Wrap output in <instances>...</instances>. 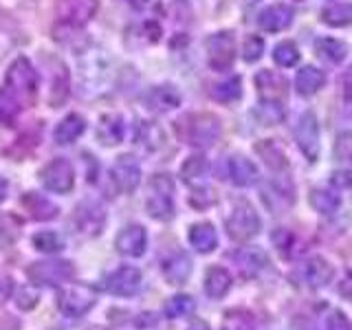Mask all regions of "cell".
<instances>
[{
    "label": "cell",
    "instance_id": "36",
    "mask_svg": "<svg viewBox=\"0 0 352 330\" xmlns=\"http://www.w3.org/2000/svg\"><path fill=\"white\" fill-rule=\"evenodd\" d=\"M25 207L31 212V216L36 220H51L58 216V207H55L53 203H49L47 198L40 196V194H27L25 196Z\"/></svg>",
    "mask_w": 352,
    "mask_h": 330
},
{
    "label": "cell",
    "instance_id": "51",
    "mask_svg": "<svg viewBox=\"0 0 352 330\" xmlns=\"http://www.w3.org/2000/svg\"><path fill=\"white\" fill-rule=\"evenodd\" d=\"M7 190H9V185H7V181L0 176V203L5 201V196H7Z\"/></svg>",
    "mask_w": 352,
    "mask_h": 330
},
{
    "label": "cell",
    "instance_id": "17",
    "mask_svg": "<svg viewBox=\"0 0 352 330\" xmlns=\"http://www.w3.org/2000/svg\"><path fill=\"white\" fill-rule=\"evenodd\" d=\"M227 176L238 187H249L260 181V172L256 168V163L247 159L245 154H231L227 159Z\"/></svg>",
    "mask_w": 352,
    "mask_h": 330
},
{
    "label": "cell",
    "instance_id": "35",
    "mask_svg": "<svg viewBox=\"0 0 352 330\" xmlns=\"http://www.w3.org/2000/svg\"><path fill=\"white\" fill-rule=\"evenodd\" d=\"M212 97L220 104H234L242 97V80L236 75V77H227L225 82H218L214 88H212Z\"/></svg>",
    "mask_w": 352,
    "mask_h": 330
},
{
    "label": "cell",
    "instance_id": "11",
    "mask_svg": "<svg viewBox=\"0 0 352 330\" xmlns=\"http://www.w3.org/2000/svg\"><path fill=\"white\" fill-rule=\"evenodd\" d=\"M143 275L135 267H119L104 278V289L119 297H130L141 291Z\"/></svg>",
    "mask_w": 352,
    "mask_h": 330
},
{
    "label": "cell",
    "instance_id": "9",
    "mask_svg": "<svg viewBox=\"0 0 352 330\" xmlns=\"http://www.w3.org/2000/svg\"><path fill=\"white\" fill-rule=\"evenodd\" d=\"M42 185L53 194H69L75 185V170L71 161L66 159H53L51 163L44 165L40 172Z\"/></svg>",
    "mask_w": 352,
    "mask_h": 330
},
{
    "label": "cell",
    "instance_id": "41",
    "mask_svg": "<svg viewBox=\"0 0 352 330\" xmlns=\"http://www.w3.org/2000/svg\"><path fill=\"white\" fill-rule=\"evenodd\" d=\"M223 330H253V317L247 311H229L225 315Z\"/></svg>",
    "mask_w": 352,
    "mask_h": 330
},
{
    "label": "cell",
    "instance_id": "31",
    "mask_svg": "<svg viewBox=\"0 0 352 330\" xmlns=\"http://www.w3.org/2000/svg\"><path fill=\"white\" fill-rule=\"evenodd\" d=\"M319 18H322V22L328 27H335V29L348 27L352 25V3H330L328 7L322 9Z\"/></svg>",
    "mask_w": 352,
    "mask_h": 330
},
{
    "label": "cell",
    "instance_id": "7",
    "mask_svg": "<svg viewBox=\"0 0 352 330\" xmlns=\"http://www.w3.org/2000/svg\"><path fill=\"white\" fill-rule=\"evenodd\" d=\"M27 275L33 284H62V282H69L75 269L71 262L66 260H40V262H33L31 267L27 269Z\"/></svg>",
    "mask_w": 352,
    "mask_h": 330
},
{
    "label": "cell",
    "instance_id": "49",
    "mask_svg": "<svg viewBox=\"0 0 352 330\" xmlns=\"http://www.w3.org/2000/svg\"><path fill=\"white\" fill-rule=\"evenodd\" d=\"M339 291L344 293L346 297H352V273L346 275V280L339 284Z\"/></svg>",
    "mask_w": 352,
    "mask_h": 330
},
{
    "label": "cell",
    "instance_id": "10",
    "mask_svg": "<svg viewBox=\"0 0 352 330\" xmlns=\"http://www.w3.org/2000/svg\"><path fill=\"white\" fill-rule=\"evenodd\" d=\"M295 141L300 150L304 152V157L308 161H317L319 159V148H322V143H319V121L315 117V113H304L300 117L295 126Z\"/></svg>",
    "mask_w": 352,
    "mask_h": 330
},
{
    "label": "cell",
    "instance_id": "8",
    "mask_svg": "<svg viewBox=\"0 0 352 330\" xmlns=\"http://www.w3.org/2000/svg\"><path fill=\"white\" fill-rule=\"evenodd\" d=\"M220 137V121L214 115H192L187 119V132L185 139L194 148H209Z\"/></svg>",
    "mask_w": 352,
    "mask_h": 330
},
{
    "label": "cell",
    "instance_id": "18",
    "mask_svg": "<svg viewBox=\"0 0 352 330\" xmlns=\"http://www.w3.org/2000/svg\"><path fill=\"white\" fill-rule=\"evenodd\" d=\"M262 198H264V205H267L269 209H273L275 214H280L293 205L295 190H293L289 179H275V181H271V185L264 187Z\"/></svg>",
    "mask_w": 352,
    "mask_h": 330
},
{
    "label": "cell",
    "instance_id": "33",
    "mask_svg": "<svg viewBox=\"0 0 352 330\" xmlns=\"http://www.w3.org/2000/svg\"><path fill=\"white\" fill-rule=\"evenodd\" d=\"M315 49L317 53L322 55L324 60H328L330 64H339L346 60L348 55V44L341 42V40H335V38H319L315 42Z\"/></svg>",
    "mask_w": 352,
    "mask_h": 330
},
{
    "label": "cell",
    "instance_id": "43",
    "mask_svg": "<svg viewBox=\"0 0 352 330\" xmlns=\"http://www.w3.org/2000/svg\"><path fill=\"white\" fill-rule=\"evenodd\" d=\"M262 53H264V40L260 36H249L245 44H242V58L249 64L258 62L262 58Z\"/></svg>",
    "mask_w": 352,
    "mask_h": 330
},
{
    "label": "cell",
    "instance_id": "42",
    "mask_svg": "<svg viewBox=\"0 0 352 330\" xmlns=\"http://www.w3.org/2000/svg\"><path fill=\"white\" fill-rule=\"evenodd\" d=\"M40 302V293L33 284H27V286H20L18 293H16V306L22 308V311H31V308H36Z\"/></svg>",
    "mask_w": 352,
    "mask_h": 330
},
{
    "label": "cell",
    "instance_id": "27",
    "mask_svg": "<svg viewBox=\"0 0 352 330\" xmlns=\"http://www.w3.org/2000/svg\"><path fill=\"white\" fill-rule=\"evenodd\" d=\"M231 289V273L223 267H212L205 273V293L214 300L225 297Z\"/></svg>",
    "mask_w": 352,
    "mask_h": 330
},
{
    "label": "cell",
    "instance_id": "38",
    "mask_svg": "<svg viewBox=\"0 0 352 330\" xmlns=\"http://www.w3.org/2000/svg\"><path fill=\"white\" fill-rule=\"evenodd\" d=\"M273 60L278 66H282V69H291V66L300 62V49L295 47V42L284 40L273 49Z\"/></svg>",
    "mask_w": 352,
    "mask_h": 330
},
{
    "label": "cell",
    "instance_id": "4",
    "mask_svg": "<svg viewBox=\"0 0 352 330\" xmlns=\"http://www.w3.org/2000/svg\"><path fill=\"white\" fill-rule=\"evenodd\" d=\"M225 223H227V234L238 242H247L260 234V216L247 201L234 203Z\"/></svg>",
    "mask_w": 352,
    "mask_h": 330
},
{
    "label": "cell",
    "instance_id": "29",
    "mask_svg": "<svg viewBox=\"0 0 352 330\" xmlns=\"http://www.w3.org/2000/svg\"><path fill=\"white\" fill-rule=\"evenodd\" d=\"M324 84H326V75L319 69H315V66H304V69L297 71L295 88H297V93L304 95V97L315 95Z\"/></svg>",
    "mask_w": 352,
    "mask_h": 330
},
{
    "label": "cell",
    "instance_id": "32",
    "mask_svg": "<svg viewBox=\"0 0 352 330\" xmlns=\"http://www.w3.org/2000/svg\"><path fill=\"white\" fill-rule=\"evenodd\" d=\"M311 205L317 214L330 216L335 214L337 209L341 207V196L333 190H322V187H315L311 192Z\"/></svg>",
    "mask_w": 352,
    "mask_h": 330
},
{
    "label": "cell",
    "instance_id": "25",
    "mask_svg": "<svg viewBox=\"0 0 352 330\" xmlns=\"http://www.w3.org/2000/svg\"><path fill=\"white\" fill-rule=\"evenodd\" d=\"M84 130H86V121L82 115H66L58 128H55V143L58 146H71V143H75L77 139H80L84 135Z\"/></svg>",
    "mask_w": 352,
    "mask_h": 330
},
{
    "label": "cell",
    "instance_id": "24",
    "mask_svg": "<svg viewBox=\"0 0 352 330\" xmlns=\"http://www.w3.org/2000/svg\"><path fill=\"white\" fill-rule=\"evenodd\" d=\"M209 176V163L203 154H192L181 165V179L190 187H203Z\"/></svg>",
    "mask_w": 352,
    "mask_h": 330
},
{
    "label": "cell",
    "instance_id": "45",
    "mask_svg": "<svg viewBox=\"0 0 352 330\" xmlns=\"http://www.w3.org/2000/svg\"><path fill=\"white\" fill-rule=\"evenodd\" d=\"M335 157L339 161H352V132H341L335 141Z\"/></svg>",
    "mask_w": 352,
    "mask_h": 330
},
{
    "label": "cell",
    "instance_id": "44",
    "mask_svg": "<svg viewBox=\"0 0 352 330\" xmlns=\"http://www.w3.org/2000/svg\"><path fill=\"white\" fill-rule=\"evenodd\" d=\"M324 330H352V324L341 311H328L324 317Z\"/></svg>",
    "mask_w": 352,
    "mask_h": 330
},
{
    "label": "cell",
    "instance_id": "14",
    "mask_svg": "<svg viewBox=\"0 0 352 330\" xmlns=\"http://www.w3.org/2000/svg\"><path fill=\"white\" fill-rule=\"evenodd\" d=\"M75 223L77 229L82 231L84 236H99L106 225V212L104 207L97 201H84L77 205L75 209Z\"/></svg>",
    "mask_w": 352,
    "mask_h": 330
},
{
    "label": "cell",
    "instance_id": "28",
    "mask_svg": "<svg viewBox=\"0 0 352 330\" xmlns=\"http://www.w3.org/2000/svg\"><path fill=\"white\" fill-rule=\"evenodd\" d=\"M190 245L198 251V253H209L214 251L218 245V236H216V229L209 225V223H198L190 227Z\"/></svg>",
    "mask_w": 352,
    "mask_h": 330
},
{
    "label": "cell",
    "instance_id": "26",
    "mask_svg": "<svg viewBox=\"0 0 352 330\" xmlns=\"http://www.w3.org/2000/svg\"><path fill=\"white\" fill-rule=\"evenodd\" d=\"M124 119L119 115H106L102 117L97 126V139L104 143V146H117V143L124 141Z\"/></svg>",
    "mask_w": 352,
    "mask_h": 330
},
{
    "label": "cell",
    "instance_id": "15",
    "mask_svg": "<svg viewBox=\"0 0 352 330\" xmlns=\"http://www.w3.org/2000/svg\"><path fill=\"white\" fill-rule=\"evenodd\" d=\"M115 247L121 256H128V258H139L146 253V247H148V234L146 229L141 225H128L124 227L117 234V240H115Z\"/></svg>",
    "mask_w": 352,
    "mask_h": 330
},
{
    "label": "cell",
    "instance_id": "23",
    "mask_svg": "<svg viewBox=\"0 0 352 330\" xmlns=\"http://www.w3.org/2000/svg\"><path fill=\"white\" fill-rule=\"evenodd\" d=\"M161 271H163V278L168 280V284H185L190 280L192 275V260L185 256V253H174L172 258H168L161 264Z\"/></svg>",
    "mask_w": 352,
    "mask_h": 330
},
{
    "label": "cell",
    "instance_id": "12",
    "mask_svg": "<svg viewBox=\"0 0 352 330\" xmlns=\"http://www.w3.org/2000/svg\"><path fill=\"white\" fill-rule=\"evenodd\" d=\"M99 0H58V20L66 27H84L97 14Z\"/></svg>",
    "mask_w": 352,
    "mask_h": 330
},
{
    "label": "cell",
    "instance_id": "21",
    "mask_svg": "<svg viewBox=\"0 0 352 330\" xmlns=\"http://www.w3.org/2000/svg\"><path fill=\"white\" fill-rule=\"evenodd\" d=\"M234 260H236L238 269H240L242 275H245V278H258V275L267 269V264H269L267 253H264L262 249H258V247H247V249L236 251Z\"/></svg>",
    "mask_w": 352,
    "mask_h": 330
},
{
    "label": "cell",
    "instance_id": "34",
    "mask_svg": "<svg viewBox=\"0 0 352 330\" xmlns=\"http://www.w3.org/2000/svg\"><path fill=\"white\" fill-rule=\"evenodd\" d=\"M256 152H258L260 157L264 159V163H267L271 170H284L286 165H289V161H286L284 150H282L275 141H271V139L260 141L258 146H256Z\"/></svg>",
    "mask_w": 352,
    "mask_h": 330
},
{
    "label": "cell",
    "instance_id": "2",
    "mask_svg": "<svg viewBox=\"0 0 352 330\" xmlns=\"http://www.w3.org/2000/svg\"><path fill=\"white\" fill-rule=\"evenodd\" d=\"M77 75H80V91L84 97L102 95L104 91H108L110 84V60L104 55V51H82Z\"/></svg>",
    "mask_w": 352,
    "mask_h": 330
},
{
    "label": "cell",
    "instance_id": "48",
    "mask_svg": "<svg viewBox=\"0 0 352 330\" xmlns=\"http://www.w3.org/2000/svg\"><path fill=\"white\" fill-rule=\"evenodd\" d=\"M11 293H14V284H11L9 278H0V304L5 300H9Z\"/></svg>",
    "mask_w": 352,
    "mask_h": 330
},
{
    "label": "cell",
    "instance_id": "13",
    "mask_svg": "<svg viewBox=\"0 0 352 330\" xmlns=\"http://www.w3.org/2000/svg\"><path fill=\"white\" fill-rule=\"evenodd\" d=\"M110 174H113L115 185L126 194H132L141 183V165L132 154H121V157H117Z\"/></svg>",
    "mask_w": 352,
    "mask_h": 330
},
{
    "label": "cell",
    "instance_id": "20",
    "mask_svg": "<svg viewBox=\"0 0 352 330\" xmlns=\"http://www.w3.org/2000/svg\"><path fill=\"white\" fill-rule=\"evenodd\" d=\"M300 275H302V280L308 286H311V289H322V286H326L330 280H333L335 269H333V264H330L326 258L311 256L302 264Z\"/></svg>",
    "mask_w": 352,
    "mask_h": 330
},
{
    "label": "cell",
    "instance_id": "47",
    "mask_svg": "<svg viewBox=\"0 0 352 330\" xmlns=\"http://www.w3.org/2000/svg\"><path fill=\"white\" fill-rule=\"evenodd\" d=\"M341 88H344V97L348 102H352V64L350 69L344 73V80H341Z\"/></svg>",
    "mask_w": 352,
    "mask_h": 330
},
{
    "label": "cell",
    "instance_id": "30",
    "mask_svg": "<svg viewBox=\"0 0 352 330\" xmlns=\"http://www.w3.org/2000/svg\"><path fill=\"white\" fill-rule=\"evenodd\" d=\"M135 139H137L139 146L143 150H148V152L159 150L163 143H165L163 130L157 124H152V121H139V124H137V132H135Z\"/></svg>",
    "mask_w": 352,
    "mask_h": 330
},
{
    "label": "cell",
    "instance_id": "50",
    "mask_svg": "<svg viewBox=\"0 0 352 330\" xmlns=\"http://www.w3.org/2000/svg\"><path fill=\"white\" fill-rule=\"evenodd\" d=\"M187 330H212V328H209L207 322H203V319H196V322L190 328H187Z\"/></svg>",
    "mask_w": 352,
    "mask_h": 330
},
{
    "label": "cell",
    "instance_id": "6",
    "mask_svg": "<svg viewBox=\"0 0 352 330\" xmlns=\"http://www.w3.org/2000/svg\"><path fill=\"white\" fill-rule=\"evenodd\" d=\"M95 304H97V295H95V291H93V289H88V286H84V284L66 286V289L60 291V297H58L60 311H62L66 317H73V319L84 317Z\"/></svg>",
    "mask_w": 352,
    "mask_h": 330
},
{
    "label": "cell",
    "instance_id": "5",
    "mask_svg": "<svg viewBox=\"0 0 352 330\" xmlns=\"http://www.w3.org/2000/svg\"><path fill=\"white\" fill-rule=\"evenodd\" d=\"M205 51L209 66L218 73H225L236 62V36L231 31L212 33L205 42Z\"/></svg>",
    "mask_w": 352,
    "mask_h": 330
},
{
    "label": "cell",
    "instance_id": "40",
    "mask_svg": "<svg viewBox=\"0 0 352 330\" xmlns=\"http://www.w3.org/2000/svg\"><path fill=\"white\" fill-rule=\"evenodd\" d=\"M33 247L42 253H58L64 249V240L55 231H40L33 236Z\"/></svg>",
    "mask_w": 352,
    "mask_h": 330
},
{
    "label": "cell",
    "instance_id": "19",
    "mask_svg": "<svg viewBox=\"0 0 352 330\" xmlns=\"http://www.w3.org/2000/svg\"><path fill=\"white\" fill-rule=\"evenodd\" d=\"M295 18V11L291 5H284V3H278V5H269L267 9L260 11L258 16V25L262 31H269V33H278V31H284L291 27V22Z\"/></svg>",
    "mask_w": 352,
    "mask_h": 330
},
{
    "label": "cell",
    "instance_id": "3",
    "mask_svg": "<svg viewBox=\"0 0 352 330\" xmlns=\"http://www.w3.org/2000/svg\"><path fill=\"white\" fill-rule=\"evenodd\" d=\"M146 212L154 220H170L174 216V179L170 174H154L146 190Z\"/></svg>",
    "mask_w": 352,
    "mask_h": 330
},
{
    "label": "cell",
    "instance_id": "46",
    "mask_svg": "<svg viewBox=\"0 0 352 330\" xmlns=\"http://www.w3.org/2000/svg\"><path fill=\"white\" fill-rule=\"evenodd\" d=\"M137 328L139 330H168V324L161 315H154V313H143L137 319Z\"/></svg>",
    "mask_w": 352,
    "mask_h": 330
},
{
    "label": "cell",
    "instance_id": "1",
    "mask_svg": "<svg viewBox=\"0 0 352 330\" xmlns=\"http://www.w3.org/2000/svg\"><path fill=\"white\" fill-rule=\"evenodd\" d=\"M38 71L27 58H18L11 62L5 86L0 91V121H14L22 110L33 106L38 99Z\"/></svg>",
    "mask_w": 352,
    "mask_h": 330
},
{
    "label": "cell",
    "instance_id": "22",
    "mask_svg": "<svg viewBox=\"0 0 352 330\" xmlns=\"http://www.w3.org/2000/svg\"><path fill=\"white\" fill-rule=\"evenodd\" d=\"M256 86L262 99L284 104L286 99V80L275 71H260L256 75Z\"/></svg>",
    "mask_w": 352,
    "mask_h": 330
},
{
    "label": "cell",
    "instance_id": "16",
    "mask_svg": "<svg viewBox=\"0 0 352 330\" xmlns=\"http://www.w3.org/2000/svg\"><path fill=\"white\" fill-rule=\"evenodd\" d=\"M181 102H183V97L172 84L152 86L150 91L143 95V104L150 110H154V113H170V110L179 108Z\"/></svg>",
    "mask_w": 352,
    "mask_h": 330
},
{
    "label": "cell",
    "instance_id": "39",
    "mask_svg": "<svg viewBox=\"0 0 352 330\" xmlns=\"http://www.w3.org/2000/svg\"><path fill=\"white\" fill-rule=\"evenodd\" d=\"M194 308H196V304L190 295H174L168 300V304H165V315L170 319L190 317L194 313Z\"/></svg>",
    "mask_w": 352,
    "mask_h": 330
},
{
    "label": "cell",
    "instance_id": "37",
    "mask_svg": "<svg viewBox=\"0 0 352 330\" xmlns=\"http://www.w3.org/2000/svg\"><path fill=\"white\" fill-rule=\"evenodd\" d=\"M256 117L260 119V124H264V126H275V124H282L286 113H284V106L280 102L260 99V104L256 108Z\"/></svg>",
    "mask_w": 352,
    "mask_h": 330
}]
</instances>
